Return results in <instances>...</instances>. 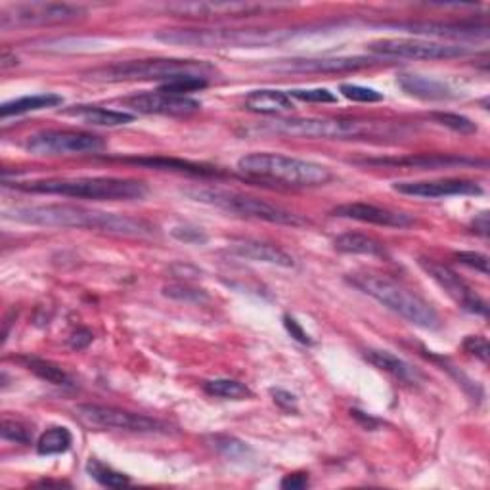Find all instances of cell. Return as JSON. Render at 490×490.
Here are the masks:
<instances>
[{
  "label": "cell",
  "instance_id": "cell-12",
  "mask_svg": "<svg viewBox=\"0 0 490 490\" xmlns=\"http://www.w3.org/2000/svg\"><path fill=\"white\" fill-rule=\"evenodd\" d=\"M368 52L383 57H408V60H452L468 54V49L422 39H379L368 44Z\"/></svg>",
  "mask_w": 490,
  "mask_h": 490
},
{
  "label": "cell",
  "instance_id": "cell-23",
  "mask_svg": "<svg viewBox=\"0 0 490 490\" xmlns=\"http://www.w3.org/2000/svg\"><path fill=\"white\" fill-rule=\"evenodd\" d=\"M245 108L253 113H264V115H278L291 111L294 100L282 90H253L251 95L245 98Z\"/></svg>",
  "mask_w": 490,
  "mask_h": 490
},
{
  "label": "cell",
  "instance_id": "cell-36",
  "mask_svg": "<svg viewBox=\"0 0 490 490\" xmlns=\"http://www.w3.org/2000/svg\"><path fill=\"white\" fill-rule=\"evenodd\" d=\"M343 96L348 100L355 102H364V103H371V102H381L383 95H379L378 90L368 88V87H358V85H343L341 87Z\"/></svg>",
  "mask_w": 490,
  "mask_h": 490
},
{
  "label": "cell",
  "instance_id": "cell-14",
  "mask_svg": "<svg viewBox=\"0 0 490 490\" xmlns=\"http://www.w3.org/2000/svg\"><path fill=\"white\" fill-rule=\"evenodd\" d=\"M419 266L435 279V282L447 291V294L458 302L462 309L473 314H486V302L475 294V291L463 282V279L452 271L450 266L437 263L433 259H419Z\"/></svg>",
  "mask_w": 490,
  "mask_h": 490
},
{
  "label": "cell",
  "instance_id": "cell-43",
  "mask_svg": "<svg viewBox=\"0 0 490 490\" xmlns=\"http://www.w3.org/2000/svg\"><path fill=\"white\" fill-rule=\"evenodd\" d=\"M279 485H282V488H286V490H301L309 485V475L307 473L286 475Z\"/></svg>",
  "mask_w": 490,
  "mask_h": 490
},
{
  "label": "cell",
  "instance_id": "cell-42",
  "mask_svg": "<svg viewBox=\"0 0 490 490\" xmlns=\"http://www.w3.org/2000/svg\"><path fill=\"white\" fill-rule=\"evenodd\" d=\"M284 325H286V330L291 333V337H294V340H297L299 343L302 345H310L312 340L309 337V333L301 328L299 322L294 318V317H289V314H286L284 317Z\"/></svg>",
  "mask_w": 490,
  "mask_h": 490
},
{
  "label": "cell",
  "instance_id": "cell-7",
  "mask_svg": "<svg viewBox=\"0 0 490 490\" xmlns=\"http://www.w3.org/2000/svg\"><path fill=\"white\" fill-rule=\"evenodd\" d=\"M264 133L284 134L291 138H317V140H363L391 133L389 125L343 119V118H279L263 125Z\"/></svg>",
  "mask_w": 490,
  "mask_h": 490
},
{
  "label": "cell",
  "instance_id": "cell-39",
  "mask_svg": "<svg viewBox=\"0 0 490 490\" xmlns=\"http://www.w3.org/2000/svg\"><path fill=\"white\" fill-rule=\"evenodd\" d=\"M456 259L465 264L473 268V271L481 272V274H488V256L483 255V253H475V251H460L456 253Z\"/></svg>",
  "mask_w": 490,
  "mask_h": 490
},
{
  "label": "cell",
  "instance_id": "cell-18",
  "mask_svg": "<svg viewBox=\"0 0 490 490\" xmlns=\"http://www.w3.org/2000/svg\"><path fill=\"white\" fill-rule=\"evenodd\" d=\"M126 106L146 115H190L200 111L202 103L188 96H174L165 92H144L126 100Z\"/></svg>",
  "mask_w": 490,
  "mask_h": 490
},
{
  "label": "cell",
  "instance_id": "cell-13",
  "mask_svg": "<svg viewBox=\"0 0 490 490\" xmlns=\"http://www.w3.org/2000/svg\"><path fill=\"white\" fill-rule=\"evenodd\" d=\"M282 6L266 3H172L165 10L172 16L190 19H238L261 16L268 10H278Z\"/></svg>",
  "mask_w": 490,
  "mask_h": 490
},
{
  "label": "cell",
  "instance_id": "cell-24",
  "mask_svg": "<svg viewBox=\"0 0 490 490\" xmlns=\"http://www.w3.org/2000/svg\"><path fill=\"white\" fill-rule=\"evenodd\" d=\"M399 85L408 95L422 100H445L452 96L450 88L445 83L422 75H401Z\"/></svg>",
  "mask_w": 490,
  "mask_h": 490
},
{
  "label": "cell",
  "instance_id": "cell-29",
  "mask_svg": "<svg viewBox=\"0 0 490 490\" xmlns=\"http://www.w3.org/2000/svg\"><path fill=\"white\" fill-rule=\"evenodd\" d=\"M19 363L29 371H33L34 376L52 385H64V387L65 385H72V379H69L67 373L57 364L50 363V360H44L39 356H21Z\"/></svg>",
  "mask_w": 490,
  "mask_h": 490
},
{
  "label": "cell",
  "instance_id": "cell-17",
  "mask_svg": "<svg viewBox=\"0 0 490 490\" xmlns=\"http://www.w3.org/2000/svg\"><path fill=\"white\" fill-rule=\"evenodd\" d=\"M332 215L340 218L358 220V223L391 226V228H406L414 225V218L410 215L393 211V209H387V207L364 203V202L337 205L335 209H332Z\"/></svg>",
  "mask_w": 490,
  "mask_h": 490
},
{
  "label": "cell",
  "instance_id": "cell-19",
  "mask_svg": "<svg viewBox=\"0 0 490 490\" xmlns=\"http://www.w3.org/2000/svg\"><path fill=\"white\" fill-rule=\"evenodd\" d=\"M363 165L376 167H408V169H448L462 165H477L475 159L458 157V156H442V154H422L410 157H381V159H366L360 161Z\"/></svg>",
  "mask_w": 490,
  "mask_h": 490
},
{
  "label": "cell",
  "instance_id": "cell-20",
  "mask_svg": "<svg viewBox=\"0 0 490 490\" xmlns=\"http://www.w3.org/2000/svg\"><path fill=\"white\" fill-rule=\"evenodd\" d=\"M230 251L243 256V259L256 261V263H266V264H276L282 268H294L295 259L291 256L286 249L279 248V245L261 241V240H241L234 241L230 245Z\"/></svg>",
  "mask_w": 490,
  "mask_h": 490
},
{
  "label": "cell",
  "instance_id": "cell-5",
  "mask_svg": "<svg viewBox=\"0 0 490 490\" xmlns=\"http://www.w3.org/2000/svg\"><path fill=\"white\" fill-rule=\"evenodd\" d=\"M294 37L291 29L245 27V29H167L156 39L167 44L195 46V49H264Z\"/></svg>",
  "mask_w": 490,
  "mask_h": 490
},
{
  "label": "cell",
  "instance_id": "cell-33",
  "mask_svg": "<svg viewBox=\"0 0 490 490\" xmlns=\"http://www.w3.org/2000/svg\"><path fill=\"white\" fill-rule=\"evenodd\" d=\"M209 85V80L205 77H177L172 80H167V83L161 85V92L165 95H174V96H186L188 92H197Z\"/></svg>",
  "mask_w": 490,
  "mask_h": 490
},
{
  "label": "cell",
  "instance_id": "cell-15",
  "mask_svg": "<svg viewBox=\"0 0 490 490\" xmlns=\"http://www.w3.org/2000/svg\"><path fill=\"white\" fill-rule=\"evenodd\" d=\"M373 60L364 56L353 57H294V60H279L271 65L278 73H345L358 72L370 67Z\"/></svg>",
  "mask_w": 490,
  "mask_h": 490
},
{
  "label": "cell",
  "instance_id": "cell-16",
  "mask_svg": "<svg viewBox=\"0 0 490 490\" xmlns=\"http://www.w3.org/2000/svg\"><path fill=\"white\" fill-rule=\"evenodd\" d=\"M393 190L404 195L424 197V200H439V197H450V195H479L483 192L479 184L468 179L396 182L393 184Z\"/></svg>",
  "mask_w": 490,
  "mask_h": 490
},
{
  "label": "cell",
  "instance_id": "cell-1",
  "mask_svg": "<svg viewBox=\"0 0 490 490\" xmlns=\"http://www.w3.org/2000/svg\"><path fill=\"white\" fill-rule=\"evenodd\" d=\"M6 218L19 220L26 225L56 226V228H83L106 232V234L126 238H151L156 236V226L142 218L103 213L96 209L79 205H27L14 207L4 213Z\"/></svg>",
  "mask_w": 490,
  "mask_h": 490
},
{
  "label": "cell",
  "instance_id": "cell-25",
  "mask_svg": "<svg viewBox=\"0 0 490 490\" xmlns=\"http://www.w3.org/2000/svg\"><path fill=\"white\" fill-rule=\"evenodd\" d=\"M333 245L337 251L348 253V255H368V256L387 255L379 240L371 238L368 234H360V232H345V234L335 238Z\"/></svg>",
  "mask_w": 490,
  "mask_h": 490
},
{
  "label": "cell",
  "instance_id": "cell-44",
  "mask_svg": "<svg viewBox=\"0 0 490 490\" xmlns=\"http://www.w3.org/2000/svg\"><path fill=\"white\" fill-rule=\"evenodd\" d=\"M272 396H274L276 404L287 408V410H291V408H294V410H295V404H297V401H295V396L291 394V393L282 391V389H272Z\"/></svg>",
  "mask_w": 490,
  "mask_h": 490
},
{
  "label": "cell",
  "instance_id": "cell-8",
  "mask_svg": "<svg viewBox=\"0 0 490 490\" xmlns=\"http://www.w3.org/2000/svg\"><path fill=\"white\" fill-rule=\"evenodd\" d=\"M195 202L215 205L223 211L234 213L240 217H248L255 220H263V223L271 225H284V226H305L309 220L301 217L289 209H284L279 205H274L271 202H264L261 197H253L248 194L240 192H226V190H213V188H202L188 192Z\"/></svg>",
  "mask_w": 490,
  "mask_h": 490
},
{
  "label": "cell",
  "instance_id": "cell-32",
  "mask_svg": "<svg viewBox=\"0 0 490 490\" xmlns=\"http://www.w3.org/2000/svg\"><path fill=\"white\" fill-rule=\"evenodd\" d=\"M87 471L90 473L92 479L98 481L102 486H108V488H121V486L131 485V479H128L126 475L111 470L110 465L102 463L100 460H90V462L87 463Z\"/></svg>",
  "mask_w": 490,
  "mask_h": 490
},
{
  "label": "cell",
  "instance_id": "cell-45",
  "mask_svg": "<svg viewBox=\"0 0 490 490\" xmlns=\"http://www.w3.org/2000/svg\"><path fill=\"white\" fill-rule=\"evenodd\" d=\"M90 341H92V333L88 330H77L72 340H69V345H72V348H75V351H80V348H85Z\"/></svg>",
  "mask_w": 490,
  "mask_h": 490
},
{
  "label": "cell",
  "instance_id": "cell-41",
  "mask_svg": "<svg viewBox=\"0 0 490 490\" xmlns=\"http://www.w3.org/2000/svg\"><path fill=\"white\" fill-rule=\"evenodd\" d=\"M171 234L184 241V243H203L207 241V236L203 234L202 228H194V226H177L171 230Z\"/></svg>",
  "mask_w": 490,
  "mask_h": 490
},
{
  "label": "cell",
  "instance_id": "cell-2",
  "mask_svg": "<svg viewBox=\"0 0 490 490\" xmlns=\"http://www.w3.org/2000/svg\"><path fill=\"white\" fill-rule=\"evenodd\" d=\"M14 188L33 194H49L64 197H80V200L102 202H128L142 200L148 186L133 179L113 177H79V179H42L31 182H18Z\"/></svg>",
  "mask_w": 490,
  "mask_h": 490
},
{
  "label": "cell",
  "instance_id": "cell-3",
  "mask_svg": "<svg viewBox=\"0 0 490 490\" xmlns=\"http://www.w3.org/2000/svg\"><path fill=\"white\" fill-rule=\"evenodd\" d=\"M356 289L381 302L383 307L396 312L399 317L408 320L424 330H439L440 317L437 310L429 305L425 299L416 295L414 291L394 282L389 276L376 272H355L347 278Z\"/></svg>",
  "mask_w": 490,
  "mask_h": 490
},
{
  "label": "cell",
  "instance_id": "cell-22",
  "mask_svg": "<svg viewBox=\"0 0 490 490\" xmlns=\"http://www.w3.org/2000/svg\"><path fill=\"white\" fill-rule=\"evenodd\" d=\"M364 358L371 366H376L378 370L389 373V376L396 378L402 383H417V371L404 363L402 358L394 356L389 351H379V348H366Z\"/></svg>",
  "mask_w": 490,
  "mask_h": 490
},
{
  "label": "cell",
  "instance_id": "cell-35",
  "mask_svg": "<svg viewBox=\"0 0 490 490\" xmlns=\"http://www.w3.org/2000/svg\"><path fill=\"white\" fill-rule=\"evenodd\" d=\"M3 439L16 442V445H31V433L26 425H21L19 422H14V419H4L3 422Z\"/></svg>",
  "mask_w": 490,
  "mask_h": 490
},
{
  "label": "cell",
  "instance_id": "cell-11",
  "mask_svg": "<svg viewBox=\"0 0 490 490\" xmlns=\"http://www.w3.org/2000/svg\"><path fill=\"white\" fill-rule=\"evenodd\" d=\"M26 149L34 156H85L100 154L106 142L83 131H41L26 140Z\"/></svg>",
  "mask_w": 490,
  "mask_h": 490
},
{
  "label": "cell",
  "instance_id": "cell-40",
  "mask_svg": "<svg viewBox=\"0 0 490 490\" xmlns=\"http://www.w3.org/2000/svg\"><path fill=\"white\" fill-rule=\"evenodd\" d=\"M463 348L470 355H473L475 358L483 360V363H486L488 360V341L481 335H470L468 340L463 341Z\"/></svg>",
  "mask_w": 490,
  "mask_h": 490
},
{
  "label": "cell",
  "instance_id": "cell-10",
  "mask_svg": "<svg viewBox=\"0 0 490 490\" xmlns=\"http://www.w3.org/2000/svg\"><path fill=\"white\" fill-rule=\"evenodd\" d=\"M75 416L83 425L96 431H128V433H157L165 429L161 422L144 414L121 410L103 404H79Z\"/></svg>",
  "mask_w": 490,
  "mask_h": 490
},
{
  "label": "cell",
  "instance_id": "cell-9",
  "mask_svg": "<svg viewBox=\"0 0 490 490\" xmlns=\"http://www.w3.org/2000/svg\"><path fill=\"white\" fill-rule=\"evenodd\" d=\"M87 14L83 6L67 4V3H23L10 4L0 11V27H46V26H62L80 19Z\"/></svg>",
  "mask_w": 490,
  "mask_h": 490
},
{
  "label": "cell",
  "instance_id": "cell-38",
  "mask_svg": "<svg viewBox=\"0 0 490 490\" xmlns=\"http://www.w3.org/2000/svg\"><path fill=\"white\" fill-rule=\"evenodd\" d=\"M165 295L167 297H172V299H179V301H194V302H202L207 299V294L202 289H194L190 286H167L165 289Z\"/></svg>",
  "mask_w": 490,
  "mask_h": 490
},
{
  "label": "cell",
  "instance_id": "cell-6",
  "mask_svg": "<svg viewBox=\"0 0 490 490\" xmlns=\"http://www.w3.org/2000/svg\"><path fill=\"white\" fill-rule=\"evenodd\" d=\"M238 169L249 177L272 180L286 186H324L333 174L320 163L289 157L272 151H255L238 161Z\"/></svg>",
  "mask_w": 490,
  "mask_h": 490
},
{
  "label": "cell",
  "instance_id": "cell-4",
  "mask_svg": "<svg viewBox=\"0 0 490 490\" xmlns=\"http://www.w3.org/2000/svg\"><path fill=\"white\" fill-rule=\"evenodd\" d=\"M215 67L202 60H180V57H151V60L118 62L90 69L85 73L95 83H133V80H172L177 77H205Z\"/></svg>",
  "mask_w": 490,
  "mask_h": 490
},
{
  "label": "cell",
  "instance_id": "cell-30",
  "mask_svg": "<svg viewBox=\"0 0 490 490\" xmlns=\"http://www.w3.org/2000/svg\"><path fill=\"white\" fill-rule=\"evenodd\" d=\"M205 391L213 396H220V399H228V401H245L251 399L253 393L248 387V385H243L236 379H211L205 383Z\"/></svg>",
  "mask_w": 490,
  "mask_h": 490
},
{
  "label": "cell",
  "instance_id": "cell-37",
  "mask_svg": "<svg viewBox=\"0 0 490 490\" xmlns=\"http://www.w3.org/2000/svg\"><path fill=\"white\" fill-rule=\"evenodd\" d=\"M289 98H297L302 102H318V103H332L337 102V96L328 88H310V90H289Z\"/></svg>",
  "mask_w": 490,
  "mask_h": 490
},
{
  "label": "cell",
  "instance_id": "cell-28",
  "mask_svg": "<svg viewBox=\"0 0 490 490\" xmlns=\"http://www.w3.org/2000/svg\"><path fill=\"white\" fill-rule=\"evenodd\" d=\"M123 161L134 163V165L149 167V169L177 171V172H186V174H215L217 172L213 169L195 165V163L182 161V159H172V157H125Z\"/></svg>",
  "mask_w": 490,
  "mask_h": 490
},
{
  "label": "cell",
  "instance_id": "cell-26",
  "mask_svg": "<svg viewBox=\"0 0 490 490\" xmlns=\"http://www.w3.org/2000/svg\"><path fill=\"white\" fill-rule=\"evenodd\" d=\"M65 113L79 115V118L85 123L96 125V126H121V125H128L134 121L133 113L96 108V106H79L77 110H67Z\"/></svg>",
  "mask_w": 490,
  "mask_h": 490
},
{
  "label": "cell",
  "instance_id": "cell-31",
  "mask_svg": "<svg viewBox=\"0 0 490 490\" xmlns=\"http://www.w3.org/2000/svg\"><path fill=\"white\" fill-rule=\"evenodd\" d=\"M73 437L65 427H52L44 431L37 442V452L42 456H52V454H62L72 447Z\"/></svg>",
  "mask_w": 490,
  "mask_h": 490
},
{
  "label": "cell",
  "instance_id": "cell-46",
  "mask_svg": "<svg viewBox=\"0 0 490 490\" xmlns=\"http://www.w3.org/2000/svg\"><path fill=\"white\" fill-rule=\"evenodd\" d=\"M18 65V57L16 54L14 56H10L8 50L3 52V56H0V69H8V67H14Z\"/></svg>",
  "mask_w": 490,
  "mask_h": 490
},
{
  "label": "cell",
  "instance_id": "cell-21",
  "mask_svg": "<svg viewBox=\"0 0 490 490\" xmlns=\"http://www.w3.org/2000/svg\"><path fill=\"white\" fill-rule=\"evenodd\" d=\"M401 27L410 29L419 34H439V37H486V26H475V23H442V21H416L401 23Z\"/></svg>",
  "mask_w": 490,
  "mask_h": 490
},
{
  "label": "cell",
  "instance_id": "cell-27",
  "mask_svg": "<svg viewBox=\"0 0 490 490\" xmlns=\"http://www.w3.org/2000/svg\"><path fill=\"white\" fill-rule=\"evenodd\" d=\"M64 102L62 96L52 95V92H46V95H33V96H21L18 100H11L3 103L0 108V118L6 119L10 115H21L29 111H37L44 108H56Z\"/></svg>",
  "mask_w": 490,
  "mask_h": 490
},
{
  "label": "cell",
  "instance_id": "cell-34",
  "mask_svg": "<svg viewBox=\"0 0 490 490\" xmlns=\"http://www.w3.org/2000/svg\"><path fill=\"white\" fill-rule=\"evenodd\" d=\"M433 119L439 121L440 125L452 128V131L462 133V134L477 133L475 123L471 119H468V118H463V115H458V113H435Z\"/></svg>",
  "mask_w": 490,
  "mask_h": 490
}]
</instances>
